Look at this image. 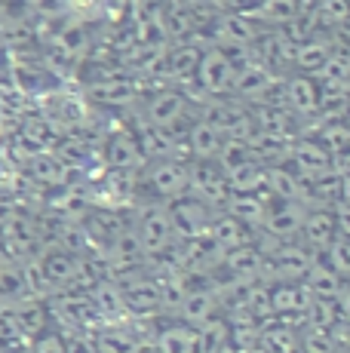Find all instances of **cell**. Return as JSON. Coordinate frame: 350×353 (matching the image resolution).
<instances>
[{
  "label": "cell",
  "instance_id": "11",
  "mask_svg": "<svg viewBox=\"0 0 350 353\" xmlns=\"http://www.w3.org/2000/svg\"><path fill=\"white\" fill-rule=\"evenodd\" d=\"M338 316L350 325V292H341V310H338Z\"/></svg>",
  "mask_w": 350,
  "mask_h": 353
},
{
  "label": "cell",
  "instance_id": "8",
  "mask_svg": "<svg viewBox=\"0 0 350 353\" xmlns=\"http://www.w3.org/2000/svg\"><path fill=\"white\" fill-rule=\"evenodd\" d=\"M301 350L305 353H338V341H335V335H329V329L313 325L305 335V341H301Z\"/></svg>",
  "mask_w": 350,
  "mask_h": 353
},
{
  "label": "cell",
  "instance_id": "5",
  "mask_svg": "<svg viewBox=\"0 0 350 353\" xmlns=\"http://www.w3.org/2000/svg\"><path fill=\"white\" fill-rule=\"evenodd\" d=\"M265 225L274 230V236H292L305 228V215H301V206H292V203H282L280 212H267Z\"/></svg>",
  "mask_w": 350,
  "mask_h": 353
},
{
  "label": "cell",
  "instance_id": "2",
  "mask_svg": "<svg viewBox=\"0 0 350 353\" xmlns=\"http://www.w3.org/2000/svg\"><path fill=\"white\" fill-rule=\"evenodd\" d=\"M151 185L157 194H166V196H178L191 188V179L181 166L175 163H160V166L151 169Z\"/></svg>",
  "mask_w": 350,
  "mask_h": 353
},
{
  "label": "cell",
  "instance_id": "9",
  "mask_svg": "<svg viewBox=\"0 0 350 353\" xmlns=\"http://www.w3.org/2000/svg\"><path fill=\"white\" fill-rule=\"evenodd\" d=\"M185 320L187 323H200V325H206L212 320V298L209 295H191L185 301Z\"/></svg>",
  "mask_w": 350,
  "mask_h": 353
},
{
  "label": "cell",
  "instance_id": "10",
  "mask_svg": "<svg viewBox=\"0 0 350 353\" xmlns=\"http://www.w3.org/2000/svg\"><path fill=\"white\" fill-rule=\"evenodd\" d=\"M34 353H68V341H62L59 335H43L34 344Z\"/></svg>",
  "mask_w": 350,
  "mask_h": 353
},
{
  "label": "cell",
  "instance_id": "1",
  "mask_svg": "<svg viewBox=\"0 0 350 353\" xmlns=\"http://www.w3.org/2000/svg\"><path fill=\"white\" fill-rule=\"evenodd\" d=\"M172 236H175L172 215L154 209V212H147L145 219H141L136 240L141 243V249H145V252H163V249L172 243Z\"/></svg>",
  "mask_w": 350,
  "mask_h": 353
},
{
  "label": "cell",
  "instance_id": "4",
  "mask_svg": "<svg viewBox=\"0 0 350 353\" xmlns=\"http://www.w3.org/2000/svg\"><path fill=\"white\" fill-rule=\"evenodd\" d=\"M305 236L313 243V246H322L329 249L335 243V236H338V221H335V215H326V212H313L305 219Z\"/></svg>",
  "mask_w": 350,
  "mask_h": 353
},
{
  "label": "cell",
  "instance_id": "7",
  "mask_svg": "<svg viewBox=\"0 0 350 353\" xmlns=\"http://www.w3.org/2000/svg\"><path fill=\"white\" fill-rule=\"evenodd\" d=\"M99 353H138V344L130 332H120V329H105L99 335Z\"/></svg>",
  "mask_w": 350,
  "mask_h": 353
},
{
  "label": "cell",
  "instance_id": "6",
  "mask_svg": "<svg viewBox=\"0 0 350 353\" xmlns=\"http://www.w3.org/2000/svg\"><path fill=\"white\" fill-rule=\"evenodd\" d=\"M160 353H197V332L191 329H166L160 335Z\"/></svg>",
  "mask_w": 350,
  "mask_h": 353
},
{
  "label": "cell",
  "instance_id": "3",
  "mask_svg": "<svg viewBox=\"0 0 350 353\" xmlns=\"http://www.w3.org/2000/svg\"><path fill=\"white\" fill-rule=\"evenodd\" d=\"M123 301L126 307L138 310V314H147L151 307H157L163 301V289L151 280H141V283H126L123 286Z\"/></svg>",
  "mask_w": 350,
  "mask_h": 353
}]
</instances>
